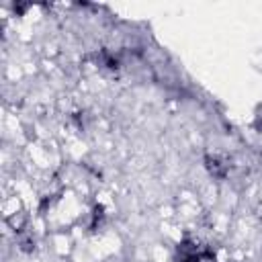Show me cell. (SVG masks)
<instances>
[{
  "instance_id": "cell-1",
  "label": "cell",
  "mask_w": 262,
  "mask_h": 262,
  "mask_svg": "<svg viewBox=\"0 0 262 262\" xmlns=\"http://www.w3.org/2000/svg\"><path fill=\"white\" fill-rule=\"evenodd\" d=\"M178 262H201V256H199V252H196L194 246L182 244L178 248Z\"/></svg>"
},
{
  "instance_id": "cell-2",
  "label": "cell",
  "mask_w": 262,
  "mask_h": 262,
  "mask_svg": "<svg viewBox=\"0 0 262 262\" xmlns=\"http://www.w3.org/2000/svg\"><path fill=\"white\" fill-rule=\"evenodd\" d=\"M207 162H209V164H207V166H209V170H211L215 176H219V178H221V176H225V166H223V164H221L217 158H213V160L209 158Z\"/></svg>"
}]
</instances>
